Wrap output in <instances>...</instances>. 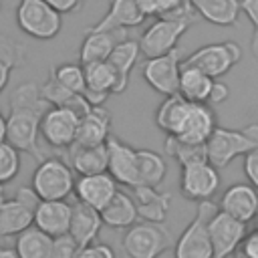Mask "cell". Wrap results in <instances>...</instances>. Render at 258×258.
<instances>
[{
	"label": "cell",
	"instance_id": "f1b7e54d",
	"mask_svg": "<svg viewBox=\"0 0 258 258\" xmlns=\"http://www.w3.org/2000/svg\"><path fill=\"white\" fill-rule=\"evenodd\" d=\"M14 250L18 258H52V236L30 226L16 236Z\"/></svg>",
	"mask_w": 258,
	"mask_h": 258
},
{
	"label": "cell",
	"instance_id": "7402d4cb",
	"mask_svg": "<svg viewBox=\"0 0 258 258\" xmlns=\"http://www.w3.org/2000/svg\"><path fill=\"white\" fill-rule=\"evenodd\" d=\"M135 191V206H137V216L145 222H157L163 224L167 220V212L171 206V194L157 191L151 185H137L133 187Z\"/></svg>",
	"mask_w": 258,
	"mask_h": 258
},
{
	"label": "cell",
	"instance_id": "c3c4849f",
	"mask_svg": "<svg viewBox=\"0 0 258 258\" xmlns=\"http://www.w3.org/2000/svg\"><path fill=\"white\" fill-rule=\"evenodd\" d=\"M0 258H18V254H16V250H14V248L0 246Z\"/></svg>",
	"mask_w": 258,
	"mask_h": 258
},
{
	"label": "cell",
	"instance_id": "ac0fdd59",
	"mask_svg": "<svg viewBox=\"0 0 258 258\" xmlns=\"http://www.w3.org/2000/svg\"><path fill=\"white\" fill-rule=\"evenodd\" d=\"M216 127H218L216 115L210 109V105L208 103H191L179 133L173 137L187 141V143H206Z\"/></svg>",
	"mask_w": 258,
	"mask_h": 258
},
{
	"label": "cell",
	"instance_id": "1f68e13d",
	"mask_svg": "<svg viewBox=\"0 0 258 258\" xmlns=\"http://www.w3.org/2000/svg\"><path fill=\"white\" fill-rule=\"evenodd\" d=\"M137 173H139V185L157 187L167 173V163L163 155H159L157 151L137 149Z\"/></svg>",
	"mask_w": 258,
	"mask_h": 258
},
{
	"label": "cell",
	"instance_id": "d590c367",
	"mask_svg": "<svg viewBox=\"0 0 258 258\" xmlns=\"http://www.w3.org/2000/svg\"><path fill=\"white\" fill-rule=\"evenodd\" d=\"M20 171V151L8 141H0V183H10Z\"/></svg>",
	"mask_w": 258,
	"mask_h": 258
},
{
	"label": "cell",
	"instance_id": "ffe728a7",
	"mask_svg": "<svg viewBox=\"0 0 258 258\" xmlns=\"http://www.w3.org/2000/svg\"><path fill=\"white\" fill-rule=\"evenodd\" d=\"M67 163L77 175H91L107 171V141L99 145H79L73 143L67 149Z\"/></svg>",
	"mask_w": 258,
	"mask_h": 258
},
{
	"label": "cell",
	"instance_id": "f5cc1de1",
	"mask_svg": "<svg viewBox=\"0 0 258 258\" xmlns=\"http://www.w3.org/2000/svg\"><path fill=\"white\" fill-rule=\"evenodd\" d=\"M0 200H2V198H0Z\"/></svg>",
	"mask_w": 258,
	"mask_h": 258
},
{
	"label": "cell",
	"instance_id": "ee69618b",
	"mask_svg": "<svg viewBox=\"0 0 258 258\" xmlns=\"http://www.w3.org/2000/svg\"><path fill=\"white\" fill-rule=\"evenodd\" d=\"M230 97V89L226 83L222 81H214L212 89H210V97H208V105H220Z\"/></svg>",
	"mask_w": 258,
	"mask_h": 258
},
{
	"label": "cell",
	"instance_id": "e0dca14e",
	"mask_svg": "<svg viewBox=\"0 0 258 258\" xmlns=\"http://www.w3.org/2000/svg\"><path fill=\"white\" fill-rule=\"evenodd\" d=\"M71 204L67 200H40L34 208L32 224L48 236H60L69 232L71 224Z\"/></svg>",
	"mask_w": 258,
	"mask_h": 258
},
{
	"label": "cell",
	"instance_id": "d4e9b609",
	"mask_svg": "<svg viewBox=\"0 0 258 258\" xmlns=\"http://www.w3.org/2000/svg\"><path fill=\"white\" fill-rule=\"evenodd\" d=\"M101 214V220H103V226L107 228H113V230H123V228H129L137 222V206L133 202V198L125 191H119L99 210Z\"/></svg>",
	"mask_w": 258,
	"mask_h": 258
},
{
	"label": "cell",
	"instance_id": "f6af8a7d",
	"mask_svg": "<svg viewBox=\"0 0 258 258\" xmlns=\"http://www.w3.org/2000/svg\"><path fill=\"white\" fill-rule=\"evenodd\" d=\"M46 4H50L56 12H60V14H71V12H75V10H79L81 8V4H83V0H44Z\"/></svg>",
	"mask_w": 258,
	"mask_h": 258
},
{
	"label": "cell",
	"instance_id": "4316f807",
	"mask_svg": "<svg viewBox=\"0 0 258 258\" xmlns=\"http://www.w3.org/2000/svg\"><path fill=\"white\" fill-rule=\"evenodd\" d=\"M189 101H185L179 93L175 95H169L163 99V103L157 107L155 111V125L165 133V135H177L183 121H185V115L189 111Z\"/></svg>",
	"mask_w": 258,
	"mask_h": 258
},
{
	"label": "cell",
	"instance_id": "7c38bea8",
	"mask_svg": "<svg viewBox=\"0 0 258 258\" xmlns=\"http://www.w3.org/2000/svg\"><path fill=\"white\" fill-rule=\"evenodd\" d=\"M179 71H181V62H179V50L173 48L165 54L159 56H151L145 60L141 75L143 81L159 95L169 97L177 93V85H179Z\"/></svg>",
	"mask_w": 258,
	"mask_h": 258
},
{
	"label": "cell",
	"instance_id": "83f0119b",
	"mask_svg": "<svg viewBox=\"0 0 258 258\" xmlns=\"http://www.w3.org/2000/svg\"><path fill=\"white\" fill-rule=\"evenodd\" d=\"M214 81H216V79L208 77V75L202 73L200 69L189 67V64H181L177 93H179L185 101H189V103H208L210 89H212Z\"/></svg>",
	"mask_w": 258,
	"mask_h": 258
},
{
	"label": "cell",
	"instance_id": "5b68a950",
	"mask_svg": "<svg viewBox=\"0 0 258 258\" xmlns=\"http://www.w3.org/2000/svg\"><path fill=\"white\" fill-rule=\"evenodd\" d=\"M194 20L196 16H157V20L149 24L137 40L141 54L151 58L177 48L179 38L187 32Z\"/></svg>",
	"mask_w": 258,
	"mask_h": 258
},
{
	"label": "cell",
	"instance_id": "484cf974",
	"mask_svg": "<svg viewBox=\"0 0 258 258\" xmlns=\"http://www.w3.org/2000/svg\"><path fill=\"white\" fill-rule=\"evenodd\" d=\"M196 14L216 26H232L240 16V0H189Z\"/></svg>",
	"mask_w": 258,
	"mask_h": 258
},
{
	"label": "cell",
	"instance_id": "ab89813d",
	"mask_svg": "<svg viewBox=\"0 0 258 258\" xmlns=\"http://www.w3.org/2000/svg\"><path fill=\"white\" fill-rule=\"evenodd\" d=\"M240 12L246 14V18L252 22L254 26V34L250 40V48L252 54L258 58V0H240Z\"/></svg>",
	"mask_w": 258,
	"mask_h": 258
},
{
	"label": "cell",
	"instance_id": "8d00e7d4",
	"mask_svg": "<svg viewBox=\"0 0 258 258\" xmlns=\"http://www.w3.org/2000/svg\"><path fill=\"white\" fill-rule=\"evenodd\" d=\"M0 58L6 60L12 69H16V67H20L24 62L26 48L18 40H14V38H10V36L0 32Z\"/></svg>",
	"mask_w": 258,
	"mask_h": 258
},
{
	"label": "cell",
	"instance_id": "e575fe53",
	"mask_svg": "<svg viewBox=\"0 0 258 258\" xmlns=\"http://www.w3.org/2000/svg\"><path fill=\"white\" fill-rule=\"evenodd\" d=\"M50 77L62 85L64 89L73 91V93H83L85 91V71L83 64H75V62H62L58 67H54L50 71Z\"/></svg>",
	"mask_w": 258,
	"mask_h": 258
},
{
	"label": "cell",
	"instance_id": "816d5d0a",
	"mask_svg": "<svg viewBox=\"0 0 258 258\" xmlns=\"http://www.w3.org/2000/svg\"><path fill=\"white\" fill-rule=\"evenodd\" d=\"M0 8H2V4H0Z\"/></svg>",
	"mask_w": 258,
	"mask_h": 258
},
{
	"label": "cell",
	"instance_id": "60d3db41",
	"mask_svg": "<svg viewBox=\"0 0 258 258\" xmlns=\"http://www.w3.org/2000/svg\"><path fill=\"white\" fill-rule=\"evenodd\" d=\"M77 258H117V256H115V250L109 244L95 240V242H89V244L81 246Z\"/></svg>",
	"mask_w": 258,
	"mask_h": 258
},
{
	"label": "cell",
	"instance_id": "52a82bcc",
	"mask_svg": "<svg viewBox=\"0 0 258 258\" xmlns=\"http://www.w3.org/2000/svg\"><path fill=\"white\" fill-rule=\"evenodd\" d=\"M16 24L36 40H50L62 28V14L44 0H20L16 6Z\"/></svg>",
	"mask_w": 258,
	"mask_h": 258
},
{
	"label": "cell",
	"instance_id": "44dd1931",
	"mask_svg": "<svg viewBox=\"0 0 258 258\" xmlns=\"http://www.w3.org/2000/svg\"><path fill=\"white\" fill-rule=\"evenodd\" d=\"M71 224H69V234L79 242V246H85L89 242H95L101 228H103V220L99 210L83 204V202H75L71 204Z\"/></svg>",
	"mask_w": 258,
	"mask_h": 258
},
{
	"label": "cell",
	"instance_id": "b9f144b4",
	"mask_svg": "<svg viewBox=\"0 0 258 258\" xmlns=\"http://www.w3.org/2000/svg\"><path fill=\"white\" fill-rule=\"evenodd\" d=\"M234 258H258V228L244 236L242 244L234 252Z\"/></svg>",
	"mask_w": 258,
	"mask_h": 258
},
{
	"label": "cell",
	"instance_id": "bcb514c9",
	"mask_svg": "<svg viewBox=\"0 0 258 258\" xmlns=\"http://www.w3.org/2000/svg\"><path fill=\"white\" fill-rule=\"evenodd\" d=\"M137 2V8L141 10V14L147 18V16H157L159 8H157V0H135Z\"/></svg>",
	"mask_w": 258,
	"mask_h": 258
},
{
	"label": "cell",
	"instance_id": "8992f818",
	"mask_svg": "<svg viewBox=\"0 0 258 258\" xmlns=\"http://www.w3.org/2000/svg\"><path fill=\"white\" fill-rule=\"evenodd\" d=\"M198 204L200 206L196 210V216L185 226L181 236L173 242L175 258H212L214 256L210 234H208V220L218 210V206L212 204L210 200L198 202Z\"/></svg>",
	"mask_w": 258,
	"mask_h": 258
},
{
	"label": "cell",
	"instance_id": "f907efd6",
	"mask_svg": "<svg viewBox=\"0 0 258 258\" xmlns=\"http://www.w3.org/2000/svg\"><path fill=\"white\" fill-rule=\"evenodd\" d=\"M0 198H4V185L0 183Z\"/></svg>",
	"mask_w": 258,
	"mask_h": 258
},
{
	"label": "cell",
	"instance_id": "f546056e",
	"mask_svg": "<svg viewBox=\"0 0 258 258\" xmlns=\"http://www.w3.org/2000/svg\"><path fill=\"white\" fill-rule=\"evenodd\" d=\"M40 95H42V99L48 105H52V107H69L79 117H83L91 109V105L87 103V99L83 97V93H73V91L64 89L52 77H48V81L40 87Z\"/></svg>",
	"mask_w": 258,
	"mask_h": 258
},
{
	"label": "cell",
	"instance_id": "603a6c76",
	"mask_svg": "<svg viewBox=\"0 0 258 258\" xmlns=\"http://www.w3.org/2000/svg\"><path fill=\"white\" fill-rule=\"evenodd\" d=\"M34 210L24 204L22 200L14 198H2L0 200V238L18 236L26 228L32 226Z\"/></svg>",
	"mask_w": 258,
	"mask_h": 258
},
{
	"label": "cell",
	"instance_id": "d6a6232c",
	"mask_svg": "<svg viewBox=\"0 0 258 258\" xmlns=\"http://www.w3.org/2000/svg\"><path fill=\"white\" fill-rule=\"evenodd\" d=\"M85 71V89L97 91V93H105V95H115V87H117V77L113 67L107 60H99V62H89L83 64Z\"/></svg>",
	"mask_w": 258,
	"mask_h": 258
},
{
	"label": "cell",
	"instance_id": "f35d334b",
	"mask_svg": "<svg viewBox=\"0 0 258 258\" xmlns=\"http://www.w3.org/2000/svg\"><path fill=\"white\" fill-rule=\"evenodd\" d=\"M157 16H194L189 0H157Z\"/></svg>",
	"mask_w": 258,
	"mask_h": 258
},
{
	"label": "cell",
	"instance_id": "5bb4252c",
	"mask_svg": "<svg viewBox=\"0 0 258 258\" xmlns=\"http://www.w3.org/2000/svg\"><path fill=\"white\" fill-rule=\"evenodd\" d=\"M119 189V183L111 177L109 171H101V173H91V175H79V179H75V196L79 202L101 210Z\"/></svg>",
	"mask_w": 258,
	"mask_h": 258
},
{
	"label": "cell",
	"instance_id": "ba28073f",
	"mask_svg": "<svg viewBox=\"0 0 258 258\" xmlns=\"http://www.w3.org/2000/svg\"><path fill=\"white\" fill-rule=\"evenodd\" d=\"M242 60V48L234 40H224V42H212L196 48L181 64H189L200 69L212 79L224 77L228 71H232L238 62Z\"/></svg>",
	"mask_w": 258,
	"mask_h": 258
},
{
	"label": "cell",
	"instance_id": "6da1fadb",
	"mask_svg": "<svg viewBox=\"0 0 258 258\" xmlns=\"http://www.w3.org/2000/svg\"><path fill=\"white\" fill-rule=\"evenodd\" d=\"M50 105L42 99L40 87L32 81L18 85L10 95V111L6 117V141L20 153H30L36 161L44 159L40 151L38 125Z\"/></svg>",
	"mask_w": 258,
	"mask_h": 258
},
{
	"label": "cell",
	"instance_id": "3957f363",
	"mask_svg": "<svg viewBox=\"0 0 258 258\" xmlns=\"http://www.w3.org/2000/svg\"><path fill=\"white\" fill-rule=\"evenodd\" d=\"M171 232L157 222H135L127 228L121 250L125 258H159L173 246Z\"/></svg>",
	"mask_w": 258,
	"mask_h": 258
},
{
	"label": "cell",
	"instance_id": "4dcf8cb0",
	"mask_svg": "<svg viewBox=\"0 0 258 258\" xmlns=\"http://www.w3.org/2000/svg\"><path fill=\"white\" fill-rule=\"evenodd\" d=\"M117 32H89L85 34L81 48H79V60L81 64L107 60L113 46L117 44Z\"/></svg>",
	"mask_w": 258,
	"mask_h": 258
},
{
	"label": "cell",
	"instance_id": "7dc6e473",
	"mask_svg": "<svg viewBox=\"0 0 258 258\" xmlns=\"http://www.w3.org/2000/svg\"><path fill=\"white\" fill-rule=\"evenodd\" d=\"M10 75H12V67H10L6 60L0 58V93L6 89V85H8V81H10Z\"/></svg>",
	"mask_w": 258,
	"mask_h": 258
},
{
	"label": "cell",
	"instance_id": "681fc988",
	"mask_svg": "<svg viewBox=\"0 0 258 258\" xmlns=\"http://www.w3.org/2000/svg\"><path fill=\"white\" fill-rule=\"evenodd\" d=\"M0 141H6V117L0 111Z\"/></svg>",
	"mask_w": 258,
	"mask_h": 258
},
{
	"label": "cell",
	"instance_id": "30bf717a",
	"mask_svg": "<svg viewBox=\"0 0 258 258\" xmlns=\"http://www.w3.org/2000/svg\"><path fill=\"white\" fill-rule=\"evenodd\" d=\"M220 187V169L208 159L191 161L181 165L179 171V189L185 200L206 202Z\"/></svg>",
	"mask_w": 258,
	"mask_h": 258
},
{
	"label": "cell",
	"instance_id": "74e56055",
	"mask_svg": "<svg viewBox=\"0 0 258 258\" xmlns=\"http://www.w3.org/2000/svg\"><path fill=\"white\" fill-rule=\"evenodd\" d=\"M79 250V242L69 232L52 238V258H77Z\"/></svg>",
	"mask_w": 258,
	"mask_h": 258
},
{
	"label": "cell",
	"instance_id": "9a60e30c",
	"mask_svg": "<svg viewBox=\"0 0 258 258\" xmlns=\"http://www.w3.org/2000/svg\"><path fill=\"white\" fill-rule=\"evenodd\" d=\"M220 210L248 224L258 218V189L250 183H234L220 198Z\"/></svg>",
	"mask_w": 258,
	"mask_h": 258
},
{
	"label": "cell",
	"instance_id": "277c9868",
	"mask_svg": "<svg viewBox=\"0 0 258 258\" xmlns=\"http://www.w3.org/2000/svg\"><path fill=\"white\" fill-rule=\"evenodd\" d=\"M30 187L40 200H67L75 189V171L62 157H44L32 173Z\"/></svg>",
	"mask_w": 258,
	"mask_h": 258
},
{
	"label": "cell",
	"instance_id": "d6986e66",
	"mask_svg": "<svg viewBox=\"0 0 258 258\" xmlns=\"http://www.w3.org/2000/svg\"><path fill=\"white\" fill-rule=\"evenodd\" d=\"M111 135V115L103 105L91 107L83 117H79V129L75 143L79 145H99Z\"/></svg>",
	"mask_w": 258,
	"mask_h": 258
},
{
	"label": "cell",
	"instance_id": "4fadbf2b",
	"mask_svg": "<svg viewBox=\"0 0 258 258\" xmlns=\"http://www.w3.org/2000/svg\"><path fill=\"white\" fill-rule=\"evenodd\" d=\"M107 171L117 183L137 187L139 173H137V149L123 143L121 139L109 135L107 139Z\"/></svg>",
	"mask_w": 258,
	"mask_h": 258
},
{
	"label": "cell",
	"instance_id": "7bdbcfd3",
	"mask_svg": "<svg viewBox=\"0 0 258 258\" xmlns=\"http://www.w3.org/2000/svg\"><path fill=\"white\" fill-rule=\"evenodd\" d=\"M244 175L248 183L258 189V147L244 155Z\"/></svg>",
	"mask_w": 258,
	"mask_h": 258
},
{
	"label": "cell",
	"instance_id": "8fae6325",
	"mask_svg": "<svg viewBox=\"0 0 258 258\" xmlns=\"http://www.w3.org/2000/svg\"><path fill=\"white\" fill-rule=\"evenodd\" d=\"M208 234L214 252L212 258H230L246 236V224L222 210H216L208 220Z\"/></svg>",
	"mask_w": 258,
	"mask_h": 258
},
{
	"label": "cell",
	"instance_id": "cb8c5ba5",
	"mask_svg": "<svg viewBox=\"0 0 258 258\" xmlns=\"http://www.w3.org/2000/svg\"><path fill=\"white\" fill-rule=\"evenodd\" d=\"M139 54H141L139 42H137V40H131V38H123V40H119V42L113 46V50H111L107 62L113 67L115 77H117L115 95H119V93H123V91L127 89L131 71H133V67H135Z\"/></svg>",
	"mask_w": 258,
	"mask_h": 258
},
{
	"label": "cell",
	"instance_id": "836d02e7",
	"mask_svg": "<svg viewBox=\"0 0 258 258\" xmlns=\"http://www.w3.org/2000/svg\"><path fill=\"white\" fill-rule=\"evenodd\" d=\"M165 153L169 157H173L179 165L200 161V159H208L206 143H187V141H181L173 135H167V139H165Z\"/></svg>",
	"mask_w": 258,
	"mask_h": 258
},
{
	"label": "cell",
	"instance_id": "7a4b0ae2",
	"mask_svg": "<svg viewBox=\"0 0 258 258\" xmlns=\"http://www.w3.org/2000/svg\"><path fill=\"white\" fill-rule=\"evenodd\" d=\"M258 147V123H250L242 129L216 127L206 141V155L218 169L228 167L236 157H244Z\"/></svg>",
	"mask_w": 258,
	"mask_h": 258
},
{
	"label": "cell",
	"instance_id": "9c48e42d",
	"mask_svg": "<svg viewBox=\"0 0 258 258\" xmlns=\"http://www.w3.org/2000/svg\"><path fill=\"white\" fill-rule=\"evenodd\" d=\"M79 129V115L69 107H48L40 119L38 133L40 139L58 151H67L75 139Z\"/></svg>",
	"mask_w": 258,
	"mask_h": 258
},
{
	"label": "cell",
	"instance_id": "2e32d148",
	"mask_svg": "<svg viewBox=\"0 0 258 258\" xmlns=\"http://www.w3.org/2000/svg\"><path fill=\"white\" fill-rule=\"evenodd\" d=\"M145 22V16L137 8L135 0H111V6L105 16H101L93 26H89V32H117L127 30L133 26H139Z\"/></svg>",
	"mask_w": 258,
	"mask_h": 258
}]
</instances>
